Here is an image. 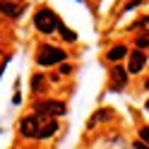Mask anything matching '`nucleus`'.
<instances>
[{
    "instance_id": "f257e3e1",
    "label": "nucleus",
    "mask_w": 149,
    "mask_h": 149,
    "mask_svg": "<svg viewBox=\"0 0 149 149\" xmlns=\"http://www.w3.org/2000/svg\"><path fill=\"white\" fill-rule=\"evenodd\" d=\"M34 24H36V29H39L41 34H53L55 29H60V19H58V15H55L53 10H39L34 17Z\"/></svg>"
},
{
    "instance_id": "f03ea898",
    "label": "nucleus",
    "mask_w": 149,
    "mask_h": 149,
    "mask_svg": "<svg viewBox=\"0 0 149 149\" xmlns=\"http://www.w3.org/2000/svg\"><path fill=\"white\" fill-rule=\"evenodd\" d=\"M60 60H65V51L55 48V46H41L39 55H36V63L43 65V68H48L53 63H60Z\"/></svg>"
},
{
    "instance_id": "7ed1b4c3",
    "label": "nucleus",
    "mask_w": 149,
    "mask_h": 149,
    "mask_svg": "<svg viewBox=\"0 0 149 149\" xmlns=\"http://www.w3.org/2000/svg\"><path fill=\"white\" fill-rule=\"evenodd\" d=\"M65 104H60V101H41V104H36V116H63L65 113Z\"/></svg>"
},
{
    "instance_id": "20e7f679",
    "label": "nucleus",
    "mask_w": 149,
    "mask_h": 149,
    "mask_svg": "<svg viewBox=\"0 0 149 149\" xmlns=\"http://www.w3.org/2000/svg\"><path fill=\"white\" fill-rule=\"evenodd\" d=\"M19 132L24 137H39V116H29L22 120L19 125Z\"/></svg>"
},
{
    "instance_id": "39448f33",
    "label": "nucleus",
    "mask_w": 149,
    "mask_h": 149,
    "mask_svg": "<svg viewBox=\"0 0 149 149\" xmlns=\"http://www.w3.org/2000/svg\"><path fill=\"white\" fill-rule=\"evenodd\" d=\"M55 130H58V123H55L53 118H46V116H39V137L46 139V137H51Z\"/></svg>"
},
{
    "instance_id": "423d86ee",
    "label": "nucleus",
    "mask_w": 149,
    "mask_h": 149,
    "mask_svg": "<svg viewBox=\"0 0 149 149\" xmlns=\"http://www.w3.org/2000/svg\"><path fill=\"white\" fill-rule=\"evenodd\" d=\"M111 77H113V82H111V89L113 91H120V89H125V82H127V72L120 68H113V74H111Z\"/></svg>"
},
{
    "instance_id": "0eeeda50",
    "label": "nucleus",
    "mask_w": 149,
    "mask_h": 149,
    "mask_svg": "<svg viewBox=\"0 0 149 149\" xmlns=\"http://www.w3.org/2000/svg\"><path fill=\"white\" fill-rule=\"evenodd\" d=\"M0 12L5 17H19L22 15V5L19 3H10V0H0Z\"/></svg>"
},
{
    "instance_id": "6e6552de",
    "label": "nucleus",
    "mask_w": 149,
    "mask_h": 149,
    "mask_svg": "<svg viewBox=\"0 0 149 149\" xmlns=\"http://www.w3.org/2000/svg\"><path fill=\"white\" fill-rule=\"evenodd\" d=\"M144 63H147V58H144V53L142 51H135L132 55H130V65H127V72H139V70H142L144 68Z\"/></svg>"
},
{
    "instance_id": "1a4fd4ad",
    "label": "nucleus",
    "mask_w": 149,
    "mask_h": 149,
    "mask_svg": "<svg viewBox=\"0 0 149 149\" xmlns=\"http://www.w3.org/2000/svg\"><path fill=\"white\" fill-rule=\"evenodd\" d=\"M125 55H127V48H125V46H113V48L108 51V60H111V63H118V60H123Z\"/></svg>"
},
{
    "instance_id": "9d476101",
    "label": "nucleus",
    "mask_w": 149,
    "mask_h": 149,
    "mask_svg": "<svg viewBox=\"0 0 149 149\" xmlns=\"http://www.w3.org/2000/svg\"><path fill=\"white\" fill-rule=\"evenodd\" d=\"M108 118H113V111H101V113H94L91 116V120H89V127H94L96 123H101V120H108Z\"/></svg>"
},
{
    "instance_id": "9b49d317",
    "label": "nucleus",
    "mask_w": 149,
    "mask_h": 149,
    "mask_svg": "<svg viewBox=\"0 0 149 149\" xmlns=\"http://www.w3.org/2000/svg\"><path fill=\"white\" fill-rule=\"evenodd\" d=\"M60 36H63L65 41H74V39H77V34H74V31H70L68 26H63V24H60Z\"/></svg>"
},
{
    "instance_id": "f8f14e48",
    "label": "nucleus",
    "mask_w": 149,
    "mask_h": 149,
    "mask_svg": "<svg viewBox=\"0 0 149 149\" xmlns=\"http://www.w3.org/2000/svg\"><path fill=\"white\" fill-rule=\"evenodd\" d=\"M31 89L34 91H41L43 89V77H41V74H34V77H31Z\"/></svg>"
},
{
    "instance_id": "ddd939ff",
    "label": "nucleus",
    "mask_w": 149,
    "mask_h": 149,
    "mask_svg": "<svg viewBox=\"0 0 149 149\" xmlns=\"http://www.w3.org/2000/svg\"><path fill=\"white\" fill-rule=\"evenodd\" d=\"M132 29H144V31H149V17H142V19H137V22L132 24Z\"/></svg>"
},
{
    "instance_id": "4468645a",
    "label": "nucleus",
    "mask_w": 149,
    "mask_h": 149,
    "mask_svg": "<svg viewBox=\"0 0 149 149\" xmlns=\"http://www.w3.org/2000/svg\"><path fill=\"white\" fill-rule=\"evenodd\" d=\"M137 46H139V48H144V46H149V36H139V39H137Z\"/></svg>"
},
{
    "instance_id": "2eb2a0df",
    "label": "nucleus",
    "mask_w": 149,
    "mask_h": 149,
    "mask_svg": "<svg viewBox=\"0 0 149 149\" xmlns=\"http://www.w3.org/2000/svg\"><path fill=\"white\" fill-rule=\"evenodd\" d=\"M139 137H142L144 142H149V127H142V130H139Z\"/></svg>"
},
{
    "instance_id": "dca6fc26",
    "label": "nucleus",
    "mask_w": 149,
    "mask_h": 149,
    "mask_svg": "<svg viewBox=\"0 0 149 149\" xmlns=\"http://www.w3.org/2000/svg\"><path fill=\"white\" fill-rule=\"evenodd\" d=\"M139 5V0H130V3L125 5V10H135V7Z\"/></svg>"
},
{
    "instance_id": "f3484780",
    "label": "nucleus",
    "mask_w": 149,
    "mask_h": 149,
    "mask_svg": "<svg viewBox=\"0 0 149 149\" xmlns=\"http://www.w3.org/2000/svg\"><path fill=\"white\" fill-rule=\"evenodd\" d=\"M60 72H63V74H70V72H72V65H63Z\"/></svg>"
},
{
    "instance_id": "a211bd4d",
    "label": "nucleus",
    "mask_w": 149,
    "mask_h": 149,
    "mask_svg": "<svg viewBox=\"0 0 149 149\" xmlns=\"http://www.w3.org/2000/svg\"><path fill=\"white\" fill-rule=\"evenodd\" d=\"M132 147H135V149H149V147H147V144H142V142H135Z\"/></svg>"
},
{
    "instance_id": "6ab92c4d",
    "label": "nucleus",
    "mask_w": 149,
    "mask_h": 149,
    "mask_svg": "<svg viewBox=\"0 0 149 149\" xmlns=\"http://www.w3.org/2000/svg\"><path fill=\"white\" fill-rule=\"evenodd\" d=\"M144 87H147V89H149V79H147V84H144Z\"/></svg>"
},
{
    "instance_id": "aec40b11",
    "label": "nucleus",
    "mask_w": 149,
    "mask_h": 149,
    "mask_svg": "<svg viewBox=\"0 0 149 149\" xmlns=\"http://www.w3.org/2000/svg\"><path fill=\"white\" fill-rule=\"evenodd\" d=\"M147 111H149V101H147Z\"/></svg>"
}]
</instances>
